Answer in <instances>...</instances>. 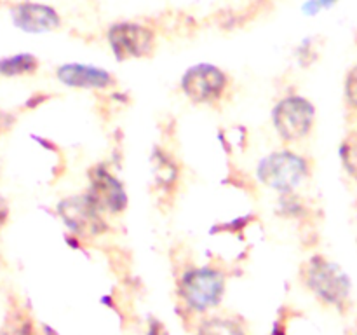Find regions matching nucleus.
Listing matches in <instances>:
<instances>
[{"label":"nucleus","mask_w":357,"mask_h":335,"mask_svg":"<svg viewBox=\"0 0 357 335\" xmlns=\"http://www.w3.org/2000/svg\"><path fill=\"white\" fill-rule=\"evenodd\" d=\"M146 335H169V330L160 320L150 318L149 325H146Z\"/></svg>","instance_id":"obj_18"},{"label":"nucleus","mask_w":357,"mask_h":335,"mask_svg":"<svg viewBox=\"0 0 357 335\" xmlns=\"http://www.w3.org/2000/svg\"><path fill=\"white\" fill-rule=\"evenodd\" d=\"M10 23L16 30L28 35H42L58 31L63 24L59 10L51 3L35 2V0H21L10 3Z\"/></svg>","instance_id":"obj_9"},{"label":"nucleus","mask_w":357,"mask_h":335,"mask_svg":"<svg viewBox=\"0 0 357 335\" xmlns=\"http://www.w3.org/2000/svg\"><path fill=\"white\" fill-rule=\"evenodd\" d=\"M344 98L347 107L357 114V63L349 68L344 79Z\"/></svg>","instance_id":"obj_16"},{"label":"nucleus","mask_w":357,"mask_h":335,"mask_svg":"<svg viewBox=\"0 0 357 335\" xmlns=\"http://www.w3.org/2000/svg\"><path fill=\"white\" fill-rule=\"evenodd\" d=\"M338 3V0H307L302 6V13L305 16H317L321 10H328L331 7H335Z\"/></svg>","instance_id":"obj_17"},{"label":"nucleus","mask_w":357,"mask_h":335,"mask_svg":"<svg viewBox=\"0 0 357 335\" xmlns=\"http://www.w3.org/2000/svg\"><path fill=\"white\" fill-rule=\"evenodd\" d=\"M107 44L117 61L145 59L155 52L157 34L142 21H115L107 30Z\"/></svg>","instance_id":"obj_6"},{"label":"nucleus","mask_w":357,"mask_h":335,"mask_svg":"<svg viewBox=\"0 0 357 335\" xmlns=\"http://www.w3.org/2000/svg\"><path fill=\"white\" fill-rule=\"evenodd\" d=\"M150 170H152L153 191L157 198L164 202L173 199L181 178L180 161L167 149L155 145L150 154Z\"/></svg>","instance_id":"obj_11"},{"label":"nucleus","mask_w":357,"mask_h":335,"mask_svg":"<svg viewBox=\"0 0 357 335\" xmlns=\"http://www.w3.org/2000/svg\"><path fill=\"white\" fill-rule=\"evenodd\" d=\"M54 75L63 86L77 91H108L117 84V79L110 70L93 63H61L56 66Z\"/></svg>","instance_id":"obj_10"},{"label":"nucleus","mask_w":357,"mask_h":335,"mask_svg":"<svg viewBox=\"0 0 357 335\" xmlns=\"http://www.w3.org/2000/svg\"><path fill=\"white\" fill-rule=\"evenodd\" d=\"M338 157L345 173L357 181V129L344 136L338 147Z\"/></svg>","instance_id":"obj_15"},{"label":"nucleus","mask_w":357,"mask_h":335,"mask_svg":"<svg viewBox=\"0 0 357 335\" xmlns=\"http://www.w3.org/2000/svg\"><path fill=\"white\" fill-rule=\"evenodd\" d=\"M84 194L107 216L122 215L129 206V194L124 181L112 171L108 163H98L89 168Z\"/></svg>","instance_id":"obj_7"},{"label":"nucleus","mask_w":357,"mask_h":335,"mask_svg":"<svg viewBox=\"0 0 357 335\" xmlns=\"http://www.w3.org/2000/svg\"><path fill=\"white\" fill-rule=\"evenodd\" d=\"M9 218H10V206L9 202H7V199L0 195V229H3V227L7 225Z\"/></svg>","instance_id":"obj_19"},{"label":"nucleus","mask_w":357,"mask_h":335,"mask_svg":"<svg viewBox=\"0 0 357 335\" xmlns=\"http://www.w3.org/2000/svg\"><path fill=\"white\" fill-rule=\"evenodd\" d=\"M0 335H37L33 318L28 309L21 306L9 307L0 327Z\"/></svg>","instance_id":"obj_14"},{"label":"nucleus","mask_w":357,"mask_h":335,"mask_svg":"<svg viewBox=\"0 0 357 335\" xmlns=\"http://www.w3.org/2000/svg\"><path fill=\"white\" fill-rule=\"evenodd\" d=\"M257 180L279 195L298 194L300 188L312 177V161L296 150H272L257 163Z\"/></svg>","instance_id":"obj_2"},{"label":"nucleus","mask_w":357,"mask_h":335,"mask_svg":"<svg viewBox=\"0 0 357 335\" xmlns=\"http://www.w3.org/2000/svg\"><path fill=\"white\" fill-rule=\"evenodd\" d=\"M300 276L305 288L326 306L344 307L351 299V278L326 255H310L302 264Z\"/></svg>","instance_id":"obj_3"},{"label":"nucleus","mask_w":357,"mask_h":335,"mask_svg":"<svg viewBox=\"0 0 357 335\" xmlns=\"http://www.w3.org/2000/svg\"><path fill=\"white\" fill-rule=\"evenodd\" d=\"M354 335H357V332H356V334H354Z\"/></svg>","instance_id":"obj_20"},{"label":"nucleus","mask_w":357,"mask_h":335,"mask_svg":"<svg viewBox=\"0 0 357 335\" xmlns=\"http://www.w3.org/2000/svg\"><path fill=\"white\" fill-rule=\"evenodd\" d=\"M180 91L190 103L213 107L227 100L232 91V79L222 66L199 61L181 73Z\"/></svg>","instance_id":"obj_5"},{"label":"nucleus","mask_w":357,"mask_h":335,"mask_svg":"<svg viewBox=\"0 0 357 335\" xmlns=\"http://www.w3.org/2000/svg\"><path fill=\"white\" fill-rule=\"evenodd\" d=\"M195 335H248L243 320L229 314H215L201 320L195 328Z\"/></svg>","instance_id":"obj_13"},{"label":"nucleus","mask_w":357,"mask_h":335,"mask_svg":"<svg viewBox=\"0 0 357 335\" xmlns=\"http://www.w3.org/2000/svg\"><path fill=\"white\" fill-rule=\"evenodd\" d=\"M316 121L317 108L314 101L298 93L279 98L271 110L272 128L284 145H296L309 138Z\"/></svg>","instance_id":"obj_4"},{"label":"nucleus","mask_w":357,"mask_h":335,"mask_svg":"<svg viewBox=\"0 0 357 335\" xmlns=\"http://www.w3.org/2000/svg\"><path fill=\"white\" fill-rule=\"evenodd\" d=\"M56 213L68 229V234L89 241L108 232V216L103 215L86 194L68 195L56 206Z\"/></svg>","instance_id":"obj_8"},{"label":"nucleus","mask_w":357,"mask_h":335,"mask_svg":"<svg viewBox=\"0 0 357 335\" xmlns=\"http://www.w3.org/2000/svg\"><path fill=\"white\" fill-rule=\"evenodd\" d=\"M227 274L216 265H190L176 279V295L188 314H208L222 304Z\"/></svg>","instance_id":"obj_1"},{"label":"nucleus","mask_w":357,"mask_h":335,"mask_svg":"<svg viewBox=\"0 0 357 335\" xmlns=\"http://www.w3.org/2000/svg\"><path fill=\"white\" fill-rule=\"evenodd\" d=\"M40 68V61L33 52H14L0 58V77L17 79V77L35 75Z\"/></svg>","instance_id":"obj_12"}]
</instances>
